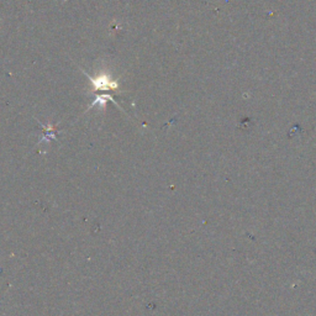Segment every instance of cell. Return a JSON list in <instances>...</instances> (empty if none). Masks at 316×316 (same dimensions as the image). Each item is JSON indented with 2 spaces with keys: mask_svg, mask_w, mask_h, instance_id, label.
I'll return each instance as SVG.
<instances>
[{
  "mask_svg": "<svg viewBox=\"0 0 316 316\" xmlns=\"http://www.w3.org/2000/svg\"><path fill=\"white\" fill-rule=\"evenodd\" d=\"M89 78H90L91 82H93V85L95 89H98V88L116 89L118 88V84H116L115 82H112V80H109V78H107L105 75H101V77L95 78V79H94L93 77H89Z\"/></svg>",
  "mask_w": 316,
  "mask_h": 316,
  "instance_id": "1",
  "label": "cell"
}]
</instances>
